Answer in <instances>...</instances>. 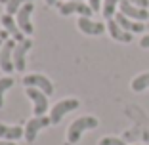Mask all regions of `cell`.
<instances>
[{"mask_svg":"<svg viewBox=\"0 0 149 145\" xmlns=\"http://www.w3.org/2000/svg\"><path fill=\"white\" fill-rule=\"evenodd\" d=\"M118 8H120V12H123L126 17L134 19V21H141L143 23L145 19L149 17V12L145 8H138V6H134L132 2H128V0H123V2L118 4Z\"/></svg>","mask_w":149,"mask_h":145,"instance_id":"9c48e42d","label":"cell"},{"mask_svg":"<svg viewBox=\"0 0 149 145\" xmlns=\"http://www.w3.org/2000/svg\"><path fill=\"white\" fill-rule=\"evenodd\" d=\"M79 105H80L79 99H61L59 103H56V105L52 107V111H50L52 124H57L67 113H71V111H74V109H79Z\"/></svg>","mask_w":149,"mask_h":145,"instance_id":"7a4b0ae2","label":"cell"},{"mask_svg":"<svg viewBox=\"0 0 149 145\" xmlns=\"http://www.w3.org/2000/svg\"><path fill=\"white\" fill-rule=\"evenodd\" d=\"M132 90L134 92H143V90L149 88V73H141V75H138L136 78L132 80Z\"/></svg>","mask_w":149,"mask_h":145,"instance_id":"2e32d148","label":"cell"},{"mask_svg":"<svg viewBox=\"0 0 149 145\" xmlns=\"http://www.w3.org/2000/svg\"><path fill=\"white\" fill-rule=\"evenodd\" d=\"M0 23H2V27H4L6 31L13 36V40H15V42H23V40H25V38H23V31L19 29L17 21H15L10 13H4V15L0 17Z\"/></svg>","mask_w":149,"mask_h":145,"instance_id":"4fadbf2b","label":"cell"},{"mask_svg":"<svg viewBox=\"0 0 149 145\" xmlns=\"http://www.w3.org/2000/svg\"><path fill=\"white\" fill-rule=\"evenodd\" d=\"M123 0H105L103 2V17L105 19H113V15H115V10H117V6L120 4Z\"/></svg>","mask_w":149,"mask_h":145,"instance_id":"e0dca14e","label":"cell"},{"mask_svg":"<svg viewBox=\"0 0 149 145\" xmlns=\"http://www.w3.org/2000/svg\"><path fill=\"white\" fill-rule=\"evenodd\" d=\"M79 29L84 33V35H92V36H97V35H103V31H107V27L103 23H97V21H92L90 17H80L79 19Z\"/></svg>","mask_w":149,"mask_h":145,"instance_id":"7c38bea8","label":"cell"},{"mask_svg":"<svg viewBox=\"0 0 149 145\" xmlns=\"http://www.w3.org/2000/svg\"><path fill=\"white\" fill-rule=\"evenodd\" d=\"M0 145H15L13 141H0Z\"/></svg>","mask_w":149,"mask_h":145,"instance_id":"484cf974","label":"cell"},{"mask_svg":"<svg viewBox=\"0 0 149 145\" xmlns=\"http://www.w3.org/2000/svg\"><path fill=\"white\" fill-rule=\"evenodd\" d=\"M100 145H126L123 139H118V137H111V136H107V137H103V139L100 141Z\"/></svg>","mask_w":149,"mask_h":145,"instance_id":"ffe728a7","label":"cell"},{"mask_svg":"<svg viewBox=\"0 0 149 145\" xmlns=\"http://www.w3.org/2000/svg\"><path fill=\"white\" fill-rule=\"evenodd\" d=\"M15 40H6L4 48L0 52V69L4 71V73H12L15 69L13 65V50H15Z\"/></svg>","mask_w":149,"mask_h":145,"instance_id":"ba28073f","label":"cell"},{"mask_svg":"<svg viewBox=\"0 0 149 145\" xmlns=\"http://www.w3.org/2000/svg\"><path fill=\"white\" fill-rule=\"evenodd\" d=\"M31 46H33V42L29 38H25L23 42L15 44V50H13V65H15L17 71H25V56L31 50Z\"/></svg>","mask_w":149,"mask_h":145,"instance_id":"30bf717a","label":"cell"},{"mask_svg":"<svg viewBox=\"0 0 149 145\" xmlns=\"http://www.w3.org/2000/svg\"><path fill=\"white\" fill-rule=\"evenodd\" d=\"M12 86H13V78H10V76L0 78V109H2V105H4V94H6V90H10Z\"/></svg>","mask_w":149,"mask_h":145,"instance_id":"d6986e66","label":"cell"},{"mask_svg":"<svg viewBox=\"0 0 149 145\" xmlns=\"http://www.w3.org/2000/svg\"><path fill=\"white\" fill-rule=\"evenodd\" d=\"M107 31H109L111 38L117 40V42H124V44H128V42H132V38H134V36H132V33L124 31L123 27L115 21V17L113 19H107Z\"/></svg>","mask_w":149,"mask_h":145,"instance_id":"8fae6325","label":"cell"},{"mask_svg":"<svg viewBox=\"0 0 149 145\" xmlns=\"http://www.w3.org/2000/svg\"><path fill=\"white\" fill-rule=\"evenodd\" d=\"M27 2H33V0H8V4H6V13H17L21 10V6H25Z\"/></svg>","mask_w":149,"mask_h":145,"instance_id":"ac0fdd59","label":"cell"},{"mask_svg":"<svg viewBox=\"0 0 149 145\" xmlns=\"http://www.w3.org/2000/svg\"><path fill=\"white\" fill-rule=\"evenodd\" d=\"M8 35H10V33L6 31V29H2V31H0V52H2V48H4V44H6V40H8Z\"/></svg>","mask_w":149,"mask_h":145,"instance_id":"44dd1931","label":"cell"},{"mask_svg":"<svg viewBox=\"0 0 149 145\" xmlns=\"http://www.w3.org/2000/svg\"><path fill=\"white\" fill-rule=\"evenodd\" d=\"M77 2H82V0H77Z\"/></svg>","mask_w":149,"mask_h":145,"instance_id":"83f0119b","label":"cell"},{"mask_svg":"<svg viewBox=\"0 0 149 145\" xmlns=\"http://www.w3.org/2000/svg\"><path fill=\"white\" fill-rule=\"evenodd\" d=\"M128 2H132V4L138 6V8H145V10H147V6H149V0H128Z\"/></svg>","mask_w":149,"mask_h":145,"instance_id":"7402d4cb","label":"cell"},{"mask_svg":"<svg viewBox=\"0 0 149 145\" xmlns=\"http://www.w3.org/2000/svg\"><path fill=\"white\" fill-rule=\"evenodd\" d=\"M25 94L35 103V117H44V113L48 111V96L38 88H27Z\"/></svg>","mask_w":149,"mask_h":145,"instance_id":"8992f818","label":"cell"},{"mask_svg":"<svg viewBox=\"0 0 149 145\" xmlns=\"http://www.w3.org/2000/svg\"><path fill=\"white\" fill-rule=\"evenodd\" d=\"M59 13L61 15H71V13H80V17H90L94 13V10L90 8V4H84V2H77V0H69V2H63V4H57Z\"/></svg>","mask_w":149,"mask_h":145,"instance_id":"3957f363","label":"cell"},{"mask_svg":"<svg viewBox=\"0 0 149 145\" xmlns=\"http://www.w3.org/2000/svg\"><path fill=\"white\" fill-rule=\"evenodd\" d=\"M140 46H141V48H149V35H145L143 38L140 40Z\"/></svg>","mask_w":149,"mask_h":145,"instance_id":"cb8c5ba5","label":"cell"},{"mask_svg":"<svg viewBox=\"0 0 149 145\" xmlns=\"http://www.w3.org/2000/svg\"><path fill=\"white\" fill-rule=\"evenodd\" d=\"M33 12H35V4H33V2H27L17 12V25L25 35H33V33H35V27H33V23H31V13Z\"/></svg>","mask_w":149,"mask_h":145,"instance_id":"5b68a950","label":"cell"},{"mask_svg":"<svg viewBox=\"0 0 149 145\" xmlns=\"http://www.w3.org/2000/svg\"><path fill=\"white\" fill-rule=\"evenodd\" d=\"M46 4H48V6H54V4H57V0H46Z\"/></svg>","mask_w":149,"mask_h":145,"instance_id":"d4e9b609","label":"cell"},{"mask_svg":"<svg viewBox=\"0 0 149 145\" xmlns=\"http://www.w3.org/2000/svg\"><path fill=\"white\" fill-rule=\"evenodd\" d=\"M90 8H92L94 12H100V8H101V0H90Z\"/></svg>","mask_w":149,"mask_h":145,"instance_id":"603a6c76","label":"cell"},{"mask_svg":"<svg viewBox=\"0 0 149 145\" xmlns=\"http://www.w3.org/2000/svg\"><path fill=\"white\" fill-rule=\"evenodd\" d=\"M0 2H2V4H8V0H0Z\"/></svg>","mask_w":149,"mask_h":145,"instance_id":"4316f807","label":"cell"},{"mask_svg":"<svg viewBox=\"0 0 149 145\" xmlns=\"http://www.w3.org/2000/svg\"><path fill=\"white\" fill-rule=\"evenodd\" d=\"M97 124H100V120H97L96 117H80V119L73 120V124H71L69 130H67V141H69L71 145L77 143V141L80 139V136H82V132L92 130V128H97Z\"/></svg>","mask_w":149,"mask_h":145,"instance_id":"6da1fadb","label":"cell"},{"mask_svg":"<svg viewBox=\"0 0 149 145\" xmlns=\"http://www.w3.org/2000/svg\"><path fill=\"white\" fill-rule=\"evenodd\" d=\"M21 136H25V130L21 126H6V124H0V137L4 141L19 139Z\"/></svg>","mask_w":149,"mask_h":145,"instance_id":"9a60e30c","label":"cell"},{"mask_svg":"<svg viewBox=\"0 0 149 145\" xmlns=\"http://www.w3.org/2000/svg\"><path fill=\"white\" fill-rule=\"evenodd\" d=\"M52 124V119L50 117H35L33 120H29L27 122V128H25V139L29 141V143H33L36 137V134L42 130V128L50 126Z\"/></svg>","mask_w":149,"mask_h":145,"instance_id":"52a82bcc","label":"cell"},{"mask_svg":"<svg viewBox=\"0 0 149 145\" xmlns=\"http://www.w3.org/2000/svg\"><path fill=\"white\" fill-rule=\"evenodd\" d=\"M115 21H117L118 25L123 27L124 31L132 33V35H136V33H143V29H145L141 21H134V19L126 17L123 12H120V13H115Z\"/></svg>","mask_w":149,"mask_h":145,"instance_id":"5bb4252c","label":"cell"},{"mask_svg":"<svg viewBox=\"0 0 149 145\" xmlns=\"http://www.w3.org/2000/svg\"><path fill=\"white\" fill-rule=\"evenodd\" d=\"M23 84H25V88H38V90H42L46 96H52L54 94V84L50 82L44 75H27L25 78H23Z\"/></svg>","mask_w":149,"mask_h":145,"instance_id":"277c9868","label":"cell"}]
</instances>
